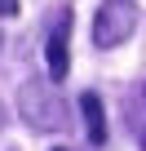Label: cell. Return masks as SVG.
<instances>
[{
	"mask_svg": "<svg viewBox=\"0 0 146 151\" xmlns=\"http://www.w3.org/2000/svg\"><path fill=\"white\" fill-rule=\"evenodd\" d=\"M0 14H5V18H14V14H18V0H0Z\"/></svg>",
	"mask_w": 146,
	"mask_h": 151,
	"instance_id": "obj_5",
	"label": "cell"
},
{
	"mask_svg": "<svg viewBox=\"0 0 146 151\" xmlns=\"http://www.w3.org/2000/svg\"><path fill=\"white\" fill-rule=\"evenodd\" d=\"M18 111L36 133H58L66 124V102L49 80H27L18 89Z\"/></svg>",
	"mask_w": 146,
	"mask_h": 151,
	"instance_id": "obj_1",
	"label": "cell"
},
{
	"mask_svg": "<svg viewBox=\"0 0 146 151\" xmlns=\"http://www.w3.org/2000/svg\"><path fill=\"white\" fill-rule=\"evenodd\" d=\"M80 116H84V133H89V142L102 147V142H106V107H102V98H98L93 89L80 93Z\"/></svg>",
	"mask_w": 146,
	"mask_h": 151,
	"instance_id": "obj_4",
	"label": "cell"
},
{
	"mask_svg": "<svg viewBox=\"0 0 146 151\" xmlns=\"http://www.w3.org/2000/svg\"><path fill=\"white\" fill-rule=\"evenodd\" d=\"M137 27V9H133V0H102L98 14H93V45L98 49H115L133 36Z\"/></svg>",
	"mask_w": 146,
	"mask_h": 151,
	"instance_id": "obj_2",
	"label": "cell"
},
{
	"mask_svg": "<svg viewBox=\"0 0 146 151\" xmlns=\"http://www.w3.org/2000/svg\"><path fill=\"white\" fill-rule=\"evenodd\" d=\"M44 67H49V80H66V71H71V9L58 14L44 40Z\"/></svg>",
	"mask_w": 146,
	"mask_h": 151,
	"instance_id": "obj_3",
	"label": "cell"
},
{
	"mask_svg": "<svg viewBox=\"0 0 146 151\" xmlns=\"http://www.w3.org/2000/svg\"><path fill=\"white\" fill-rule=\"evenodd\" d=\"M53 151H66V147H53Z\"/></svg>",
	"mask_w": 146,
	"mask_h": 151,
	"instance_id": "obj_6",
	"label": "cell"
}]
</instances>
